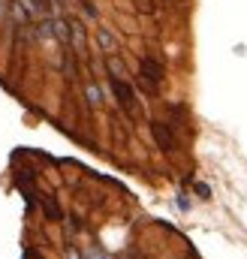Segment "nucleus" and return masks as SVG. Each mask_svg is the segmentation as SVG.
<instances>
[{"instance_id":"obj_1","label":"nucleus","mask_w":247,"mask_h":259,"mask_svg":"<svg viewBox=\"0 0 247 259\" xmlns=\"http://www.w3.org/2000/svg\"><path fill=\"white\" fill-rule=\"evenodd\" d=\"M112 94H115V100H118V106H121L127 115H139V103H136V91L130 88V81H124V78H112Z\"/></svg>"},{"instance_id":"obj_2","label":"nucleus","mask_w":247,"mask_h":259,"mask_svg":"<svg viewBox=\"0 0 247 259\" xmlns=\"http://www.w3.org/2000/svg\"><path fill=\"white\" fill-rule=\"evenodd\" d=\"M151 133H154L157 148H163V151H175L178 148V139H175V133L169 127V121H151Z\"/></svg>"},{"instance_id":"obj_3","label":"nucleus","mask_w":247,"mask_h":259,"mask_svg":"<svg viewBox=\"0 0 247 259\" xmlns=\"http://www.w3.org/2000/svg\"><path fill=\"white\" fill-rule=\"evenodd\" d=\"M139 75L145 78V81H151V84H163V78H166V66L160 64L157 58H142L139 61Z\"/></svg>"},{"instance_id":"obj_4","label":"nucleus","mask_w":247,"mask_h":259,"mask_svg":"<svg viewBox=\"0 0 247 259\" xmlns=\"http://www.w3.org/2000/svg\"><path fill=\"white\" fill-rule=\"evenodd\" d=\"M97 42H100V52H106V55H115V49H118V39L112 36L109 27H100L97 30Z\"/></svg>"},{"instance_id":"obj_5","label":"nucleus","mask_w":247,"mask_h":259,"mask_svg":"<svg viewBox=\"0 0 247 259\" xmlns=\"http://www.w3.org/2000/svg\"><path fill=\"white\" fill-rule=\"evenodd\" d=\"M106 69H109V78H124L127 81V64L118 55H106Z\"/></svg>"},{"instance_id":"obj_6","label":"nucleus","mask_w":247,"mask_h":259,"mask_svg":"<svg viewBox=\"0 0 247 259\" xmlns=\"http://www.w3.org/2000/svg\"><path fill=\"white\" fill-rule=\"evenodd\" d=\"M85 94H88V103H91V106H100V103H103V91H100L94 81L85 84Z\"/></svg>"},{"instance_id":"obj_7","label":"nucleus","mask_w":247,"mask_h":259,"mask_svg":"<svg viewBox=\"0 0 247 259\" xmlns=\"http://www.w3.org/2000/svg\"><path fill=\"white\" fill-rule=\"evenodd\" d=\"M43 211H46L49 217H55V220H61V217H63V214H61V208H58V205H55L52 199H43Z\"/></svg>"},{"instance_id":"obj_8","label":"nucleus","mask_w":247,"mask_h":259,"mask_svg":"<svg viewBox=\"0 0 247 259\" xmlns=\"http://www.w3.org/2000/svg\"><path fill=\"white\" fill-rule=\"evenodd\" d=\"M196 193L202 196V199H208V196H211V190H208L205 184H196Z\"/></svg>"}]
</instances>
